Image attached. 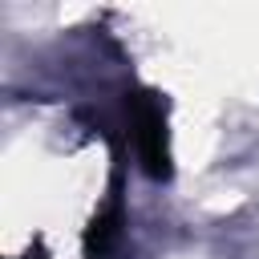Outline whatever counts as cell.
Segmentation results:
<instances>
[{"instance_id": "6da1fadb", "label": "cell", "mask_w": 259, "mask_h": 259, "mask_svg": "<svg viewBox=\"0 0 259 259\" xmlns=\"http://www.w3.org/2000/svg\"><path fill=\"white\" fill-rule=\"evenodd\" d=\"M130 117H134V142H138V158L146 166V174L166 178L170 174V150H166V117L154 93H138L130 97Z\"/></svg>"}]
</instances>
